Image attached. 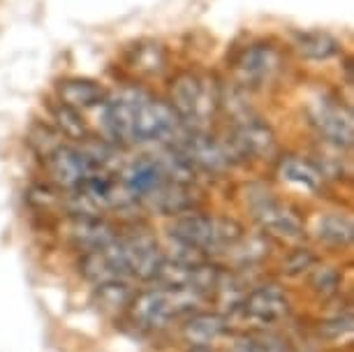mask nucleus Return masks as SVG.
I'll return each mask as SVG.
<instances>
[{"mask_svg":"<svg viewBox=\"0 0 354 352\" xmlns=\"http://www.w3.org/2000/svg\"><path fill=\"white\" fill-rule=\"evenodd\" d=\"M234 311L241 313L245 320L262 324V327H271V324L283 322L285 317L290 315L292 304H290L287 292L280 288V285L264 283V285L252 288Z\"/></svg>","mask_w":354,"mask_h":352,"instance_id":"9","label":"nucleus"},{"mask_svg":"<svg viewBox=\"0 0 354 352\" xmlns=\"http://www.w3.org/2000/svg\"><path fill=\"white\" fill-rule=\"evenodd\" d=\"M278 176L283 181L299 185V188L308 190V192H319L324 185V172L315 167L310 160L299 156H283L278 160Z\"/></svg>","mask_w":354,"mask_h":352,"instance_id":"17","label":"nucleus"},{"mask_svg":"<svg viewBox=\"0 0 354 352\" xmlns=\"http://www.w3.org/2000/svg\"><path fill=\"white\" fill-rule=\"evenodd\" d=\"M174 149L181 154L195 169L209 172V174H225L239 163L236 154L227 139L213 137L209 130H190L185 128Z\"/></svg>","mask_w":354,"mask_h":352,"instance_id":"6","label":"nucleus"},{"mask_svg":"<svg viewBox=\"0 0 354 352\" xmlns=\"http://www.w3.org/2000/svg\"><path fill=\"white\" fill-rule=\"evenodd\" d=\"M230 315L197 311L188 315L181 324V338L190 348H211L230 331Z\"/></svg>","mask_w":354,"mask_h":352,"instance_id":"14","label":"nucleus"},{"mask_svg":"<svg viewBox=\"0 0 354 352\" xmlns=\"http://www.w3.org/2000/svg\"><path fill=\"white\" fill-rule=\"evenodd\" d=\"M283 70H285L283 51L266 42L245 46L241 56L234 61V75H236L239 86H250V89L276 82Z\"/></svg>","mask_w":354,"mask_h":352,"instance_id":"8","label":"nucleus"},{"mask_svg":"<svg viewBox=\"0 0 354 352\" xmlns=\"http://www.w3.org/2000/svg\"><path fill=\"white\" fill-rule=\"evenodd\" d=\"M308 116H310V123L315 125V130L329 144L352 146V139H354L352 111L350 107H345L340 100L331 95H319L315 100H310Z\"/></svg>","mask_w":354,"mask_h":352,"instance_id":"10","label":"nucleus"},{"mask_svg":"<svg viewBox=\"0 0 354 352\" xmlns=\"http://www.w3.org/2000/svg\"><path fill=\"white\" fill-rule=\"evenodd\" d=\"M165 49L158 42H139L128 56V65L139 75H160L165 70Z\"/></svg>","mask_w":354,"mask_h":352,"instance_id":"22","label":"nucleus"},{"mask_svg":"<svg viewBox=\"0 0 354 352\" xmlns=\"http://www.w3.org/2000/svg\"><path fill=\"white\" fill-rule=\"evenodd\" d=\"M352 334H354V327H352V313L347 311L343 315H336L331 320H324L319 324V336H324L329 343H350L352 341Z\"/></svg>","mask_w":354,"mask_h":352,"instance_id":"25","label":"nucleus"},{"mask_svg":"<svg viewBox=\"0 0 354 352\" xmlns=\"http://www.w3.org/2000/svg\"><path fill=\"white\" fill-rule=\"evenodd\" d=\"M310 290L315 292L319 299H331L338 295L340 290V274L338 269L329 267V264H315L310 269Z\"/></svg>","mask_w":354,"mask_h":352,"instance_id":"23","label":"nucleus"},{"mask_svg":"<svg viewBox=\"0 0 354 352\" xmlns=\"http://www.w3.org/2000/svg\"><path fill=\"white\" fill-rule=\"evenodd\" d=\"M169 234L176 243L188 246L199 255H227L245 232L236 221L202 211H188L174 218Z\"/></svg>","mask_w":354,"mask_h":352,"instance_id":"3","label":"nucleus"},{"mask_svg":"<svg viewBox=\"0 0 354 352\" xmlns=\"http://www.w3.org/2000/svg\"><path fill=\"white\" fill-rule=\"evenodd\" d=\"M169 107L190 130H206L220 111V84L199 72H178L169 84Z\"/></svg>","mask_w":354,"mask_h":352,"instance_id":"4","label":"nucleus"},{"mask_svg":"<svg viewBox=\"0 0 354 352\" xmlns=\"http://www.w3.org/2000/svg\"><path fill=\"white\" fill-rule=\"evenodd\" d=\"M102 123L113 144H167L174 146L185 125L162 98L139 86H125L102 104Z\"/></svg>","mask_w":354,"mask_h":352,"instance_id":"1","label":"nucleus"},{"mask_svg":"<svg viewBox=\"0 0 354 352\" xmlns=\"http://www.w3.org/2000/svg\"><path fill=\"white\" fill-rule=\"evenodd\" d=\"M352 218L347 214H324L317 223V239L333 248H345L352 241Z\"/></svg>","mask_w":354,"mask_h":352,"instance_id":"21","label":"nucleus"},{"mask_svg":"<svg viewBox=\"0 0 354 352\" xmlns=\"http://www.w3.org/2000/svg\"><path fill=\"white\" fill-rule=\"evenodd\" d=\"M248 207L252 218L269 237H276L287 243H299L306 237L304 221L290 207H285L273 192L252 185L248 192Z\"/></svg>","mask_w":354,"mask_h":352,"instance_id":"5","label":"nucleus"},{"mask_svg":"<svg viewBox=\"0 0 354 352\" xmlns=\"http://www.w3.org/2000/svg\"><path fill=\"white\" fill-rule=\"evenodd\" d=\"M232 123V139L227 137V144L236 154L239 163L245 158H257V160H273L278 156V139L273 130L259 118L255 111L234 118Z\"/></svg>","mask_w":354,"mask_h":352,"instance_id":"7","label":"nucleus"},{"mask_svg":"<svg viewBox=\"0 0 354 352\" xmlns=\"http://www.w3.org/2000/svg\"><path fill=\"white\" fill-rule=\"evenodd\" d=\"M167 176L162 167L158 165V160L153 156H142L130 160L121 169V183L123 188L130 192L132 199H142L149 195L151 190H156L160 183H165Z\"/></svg>","mask_w":354,"mask_h":352,"instance_id":"15","label":"nucleus"},{"mask_svg":"<svg viewBox=\"0 0 354 352\" xmlns=\"http://www.w3.org/2000/svg\"><path fill=\"white\" fill-rule=\"evenodd\" d=\"M317 264V257L310 253V250H306V248H299V250H294V253H290V257H287V262H285V267L283 271L287 276H301L306 274V271H310L313 267Z\"/></svg>","mask_w":354,"mask_h":352,"instance_id":"26","label":"nucleus"},{"mask_svg":"<svg viewBox=\"0 0 354 352\" xmlns=\"http://www.w3.org/2000/svg\"><path fill=\"white\" fill-rule=\"evenodd\" d=\"M44 167L49 172L51 181L61 190L68 192L79 190L86 178L97 172L91 158L84 154L82 146H72V144H61L53 154L46 156Z\"/></svg>","mask_w":354,"mask_h":352,"instance_id":"11","label":"nucleus"},{"mask_svg":"<svg viewBox=\"0 0 354 352\" xmlns=\"http://www.w3.org/2000/svg\"><path fill=\"white\" fill-rule=\"evenodd\" d=\"M190 352H216V350H211V348H192Z\"/></svg>","mask_w":354,"mask_h":352,"instance_id":"27","label":"nucleus"},{"mask_svg":"<svg viewBox=\"0 0 354 352\" xmlns=\"http://www.w3.org/2000/svg\"><path fill=\"white\" fill-rule=\"evenodd\" d=\"M65 234L77 250L91 253V250L109 246L121 232L104 216H70L68 225H65Z\"/></svg>","mask_w":354,"mask_h":352,"instance_id":"12","label":"nucleus"},{"mask_svg":"<svg viewBox=\"0 0 354 352\" xmlns=\"http://www.w3.org/2000/svg\"><path fill=\"white\" fill-rule=\"evenodd\" d=\"M51 109V118H53V125H56V130L61 132L65 139H72V142H86V139L91 137V130L88 125H86L82 111L68 107L65 102L61 100H56V102L49 104Z\"/></svg>","mask_w":354,"mask_h":352,"instance_id":"20","label":"nucleus"},{"mask_svg":"<svg viewBox=\"0 0 354 352\" xmlns=\"http://www.w3.org/2000/svg\"><path fill=\"white\" fill-rule=\"evenodd\" d=\"M56 95L68 107L82 111L102 107L109 93L102 84L93 82V79H61V82H56Z\"/></svg>","mask_w":354,"mask_h":352,"instance_id":"16","label":"nucleus"},{"mask_svg":"<svg viewBox=\"0 0 354 352\" xmlns=\"http://www.w3.org/2000/svg\"><path fill=\"white\" fill-rule=\"evenodd\" d=\"M137 292L132 290V285L128 281H109V283H100L95 285L93 299H95L97 308L106 315H121L128 313L132 299Z\"/></svg>","mask_w":354,"mask_h":352,"instance_id":"19","label":"nucleus"},{"mask_svg":"<svg viewBox=\"0 0 354 352\" xmlns=\"http://www.w3.org/2000/svg\"><path fill=\"white\" fill-rule=\"evenodd\" d=\"M204 302L206 297L195 290L158 285V288L137 292L128 308V315L139 329L156 331L169 327L174 320L197 313Z\"/></svg>","mask_w":354,"mask_h":352,"instance_id":"2","label":"nucleus"},{"mask_svg":"<svg viewBox=\"0 0 354 352\" xmlns=\"http://www.w3.org/2000/svg\"><path fill=\"white\" fill-rule=\"evenodd\" d=\"M144 209L153 211V214L160 216H181L188 214V211L197 209V197L192 195L190 185L185 183H176L167 178L165 183H160L156 190H151L149 195L139 199Z\"/></svg>","mask_w":354,"mask_h":352,"instance_id":"13","label":"nucleus"},{"mask_svg":"<svg viewBox=\"0 0 354 352\" xmlns=\"http://www.w3.org/2000/svg\"><path fill=\"white\" fill-rule=\"evenodd\" d=\"M292 46L299 56L308 61H329L340 54V42L322 30H294Z\"/></svg>","mask_w":354,"mask_h":352,"instance_id":"18","label":"nucleus"},{"mask_svg":"<svg viewBox=\"0 0 354 352\" xmlns=\"http://www.w3.org/2000/svg\"><path fill=\"white\" fill-rule=\"evenodd\" d=\"M28 142H30L32 149L37 151V156L44 160L46 156L53 154V151L63 144V135L46 123H32V128L28 132Z\"/></svg>","mask_w":354,"mask_h":352,"instance_id":"24","label":"nucleus"}]
</instances>
